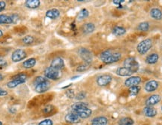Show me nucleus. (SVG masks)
<instances>
[{
    "instance_id": "nucleus-1",
    "label": "nucleus",
    "mask_w": 162,
    "mask_h": 125,
    "mask_svg": "<svg viewBox=\"0 0 162 125\" xmlns=\"http://www.w3.org/2000/svg\"><path fill=\"white\" fill-rule=\"evenodd\" d=\"M71 109H72V113H75L78 115L80 118H88L91 116L93 111L91 109H89V106L86 103L79 102L75 103L71 106Z\"/></svg>"
},
{
    "instance_id": "nucleus-2",
    "label": "nucleus",
    "mask_w": 162,
    "mask_h": 125,
    "mask_svg": "<svg viewBox=\"0 0 162 125\" xmlns=\"http://www.w3.org/2000/svg\"><path fill=\"white\" fill-rule=\"evenodd\" d=\"M122 58L121 53L113 49H106L100 55V59L105 64H113L119 62Z\"/></svg>"
},
{
    "instance_id": "nucleus-3",
    "label": "nucleus",
    "mask_w": 162,
    "mask_h": 125,
    "mask_svg": "<svg viewBox=\"0 0 162 125\" xmlns=\"http://www.w3.org/2000/svg\"><path fill=\"white\" fill-rule=\"evenodd\" d=\"M28 76L26 74V73H20L18 74L13 76L12 80L7 82L6 86L8 89H14L17 86L25 83L26 82Z\"/></svg>"
},
{
    "instance_id": "nucleus-4",
    "label": "nucleus",
    "mask_w": 162,
    "mask_h": 125,
    "mask_svg": "<svg viewBox=\"0 0 162 125\" xmlns=\"http://www.w3.org/2000/svg\"><path fill=\"white\" fill-rule=\"evenodd\" d=\"M45 76L47 79L52 80H58L62 77V73L60 70L53 68L52 67H47L44 71Z\"/></svg>"
},
{
    "instance_id": "nucleus-5",
    "label": "nucleus",
    "mask_w": 162,
    "mask_h": 125,
    "mask_svg": "<svg viewBox=\"0 0 162 125\" xmlns=\"http://www.w3.org/2000/svg\"><path fill=\"white\" fill-rule=\"evenodd\" d=\"M152 47V40L150 38H147L138 44L137 47V50L139 54L144 55L148 52Z\"/></svg>"
},
{
    "instance_id": "nucleus-6",
    "label": "nucleus",
    "mask_w": 162,
    "mask_h": 125,
    "mask_svg": "<svg viewBox=\"0 0 162 125\" xmlns=\"http://www.w3.org/2000/svg\"><path fill=\"white\" fill-rule=\"evenodd\" d=\"M77 53H78L79 56L85 62L86 65H89V64L92 63L93 56V53H91V51L89 49H86L85 47H80V48L78 49Z\"/></svg>"
},
{
    "instance_id": "nucleus-7",
    "label": "nucleus",
    "mask_w": 162,
    "mask_h": 125,
    "mask_svg": "<svg viewBox=\"0 0 162 125\" xmlns=\"http://www.w3.org/2000/svg\"><path fill=\"white\" fill-rule=\"evenodd\" d=\"M124 66L125 67L130 70L133 73L137 72L140 67L139 63L133 57H129V58H126L124 62Z\"/></svg>"
},
{
    "instance_id": "nucleus-8",
    "label": "nucleus",
    "mask_w": 162,
    "mask_h": 125,
    "mask_svg": "<svg viewBox=\"0 0 162 125\" xmlns=\"http://www.w3.org/2000/svg\"><path fill=\"white\" fill-rule=\"evenodd\" d=\"M27 56L26 52L23 49H17L14 50L12 54V60L13 62H19L23 61Z\"/></svg>"
},
{
    "instance_id": "nucleus-9",
    "label": "nucleus",
    "mask_w": 162,
    "mask_h": 125,
    "mask_svg": "<svg viewBox=\"0 0 162 125\" xmlns=\"http://www.w3.org/2000/svg\"><path fill=\"white\" fill-rule=\"evenodd\" d=\"M50 87V83L48 80L44 81V82H40V83L37 84L35 86V91L37 93L42 94L47 91Z\"/></svg>"
},
{
    "instance_id": "nucleus-10",
    "label": "nucleus",
    "mask_w": 162,
    "mask_h": 125,
    "mask_svg": "<svg viewBox=\"0 0 162 125\" xmlns=\"http://www.w3.org/2000/svg\"><path fill=\"white\" fill-rule=\"evenodd\" d=\"M111 81H112V76L109 74L101 75V76L98 77L96 80L97 84L99 86H101V87H104V86L109 85Z\"/></svg>"
},
{
    "instance_id": "nucleus-11",
    "label": "nucleus",
    "mask_w": 162,
    "mask_h": 125,
    "mask_svg": "<svg viewBox=\"0 0 162 125\" xmlns=\"http://www.w3.org/2000/svg\"><path fill=\"white\" fill-rule=\"evenodd\" d=\"M50 67L61 71L65 67V62L61 57H56V58H53L51 62Z\"/></svg>"
},
{
    "instance_id": "nucleus-12",
    "label": "nucleus",
    "mask_w": 162,
    "mask_h": 125,
    "mask_svg": "<svg viewBox=\"0 0 162 125\" xmlns=\"http://www.w3.org/2000/svg\"><path fill=\"white\" fill-rule=\"evenodd\" d=\"M141 82V78L140 76H131L125 81V86L127 87L138 86Z\"/></svg>"
},
{
    "instance_id": "nucleus-13",
    "label": "nucleus",
    "mask_w": 162,
    "mask_h": 125,
    "mask_svg": "<svg viewBox=\"0 0 162 125\" xmlns=\"http://www.w3.org/2000/svg\"><path fill=\"white\" fill-rule=\"evenodd\" d=\"M161 97L158 95H152L150 97H149L146 100V106H151L156 105L158 103L161 101Z\"/></svg>"
},
{
    "instance_id": "nucleus-14",
    "label": "nucleus",
    "mask_w": 162,
    "mask_h": 125,
    "mask_svg": "<svg viewBox=\"0 0 162 125\" xmlns=\"http://www.w3.org/2000/svg\"><path fill=\"white\" fill-rule=\"evenodd\" d=\"M65 120L66 122L69 123V124H76V123H78L80 121V118L75 113L71 112V113L66 115Z\"/></svg>"
},
{
    "instance_id": "nucleus-15",
    "label": "nucleus",
    "mask_w": 162,
    "mask_h": 125,
    "mask_svg": "<svg viewBox=\"0 0 162 125\" xmlns=\"http://www.w3.org/2000/svg\"><path fill=\"white\" fill-rule=\"evenodd\" d=\"M158 88V82L155 80H150L145 85V90L147 92H152Z\"/></svg>"
},
{
    "instance_id": "nucleus-16",
    "label": "nucleus",
    "mask_w": 162,
    "mask_h": 125,
    "mask_svg": "<svg viewBox=\"0 0 162 125\" xmlns=\"http://www.w3.org/2000/svg\"><path fill=\"white\" fill-rule=\"evenodd\" d=\"M108 119L105 116H98L94 118L91 121V125H107Z\"/></svg>"
},
{
    "instance_id": "nucleus-17",
    "label": "nucleus",
    "mask_w": 162,
    "mask_h": 125,
    "mask_svg": "<svg viewBox=\"0 0 162 125\" xmlns=\"http://www.w3.org/2000/svg\"><path fill=\"white\" fill-rule=\"evenodd\" d=\"M143 114H144L145 116L146 117L153 118L157 115L158 112L155 109L151 107V106H146V107L143 109Z\"/></svg>"
},
{
    "instance_id": "nucleus-18",
    "label": "nucleus",
    "mask_w": 162,
    "mask_h": 125,
    "mask_svg": "<svg viewBox=\"0 0 162 125\" xmlns=\"http://www.w3.org/2000/svg\"><path fill=\"white\" fill-rule=\"evenodd\" d=\"M60 16V12L56 8L50 9V10H48L47 12H46V16L50 18V19H52V20L57 19Z\"/></svg>"
},
{
    "instance_id": "nucleus-19",
    "label": "nucleus",
    "mask_w": 162,
    "mask_h": 125,
    "mask_svg": "<svg viewBox=\"0 0 162 125\" xmlns=\"http://www.w3.org/2000/svg\"><path fill=\"white\" fill-rule=\"evenodd\" d=\"M39 0H27L25 2V6L29 9H36L40 6Z\"/></svg>"
},
{
    "instance_id": "nucleus-20",
    "label": "nucleus",
    "mask_w": 162,
    "mask_h": 125,
    "mask_svg": "<svg viewBox=\"0 0 162 125\" xmlns=\"http://www.w3.org/2000/svg\"><path fill=\"white\" fill-rule=\"evenodd\" d=\"M117 74L119 76H130L133 74V73L126 67H119L117 70Z\"/></svg>"
},
{
    "instance_id": "nucleus-21",
    "label": "nucleus",
    "mask_w": 162,
    "mask_h": 125,
    "mask_svg": "<svg viewBox=\"0 0 162 125\" xmlns=\"http://www.w3.org/2000/svg\"><path fill=\"white\" fill-rule=\"evenodd\" d=\"M14 23L12 14L7 15V14H0V24H12Z\"/></svg>"
},
{
    "instance_id": "nucleus-22",
    "label": "nucleus",
    "mask_w": 162,
    "mask_h": 125,
    "mask_svg": "<svg viewBox=\"0 0 162 125\" xmlns=\"http://www.w3.org/2000/svg\"><path fill=\"white\" fill-rule=\"evenodd\" d=\"M159 59V56L157 53H152V54L149 55L146 58V62L149 65H155L158 62Z\"/></svg>"
},
{
    "instance_id": "nucleus-23",
    "label": "nucleus",
    "mask_w": 162,
    "mask_h": 125,
    "mask_svg": "<svg viewBox=\"0 0 162 125\" xmlns=\"http://www.w3.org/2000/svg\"><path fill=\"white\" fill-rule=\"evenodd\" d=\"M36 65V59L35 58H30L23 62V67L25 69H31Z\"/></svg>"
},
{
    "instance_id": "nucleus-24",
    "label": "nucleus",
    "mask_w": 162,
    "mask_h": 125,
    "mask_svg": "<svg viewBox=\"0 0 162 125\" xmlns=\"http://www.w3.org/2000/svg\"><path fill=\"white\" fill-rule=\"evenodd\" d=\"M150 15L155 20H160L162 19V12L159 8H152L150 11Z\"/></svg>"
},
{
    "instance_id": "nucleus-25",
    "label": "nucleus",
    "mask_w": 162,
    "mask_h": 125,
    "mask_svg": "<svg viewBox=\"0 0 162 125\" xmlns=\"http://www.w3.org/2000/svg\"><path fill=\"white\" fill-rule=\"evenodd\" d=\"M95 29V25L93 23H87L83 25V31L84 33L89 34V33L93 32Z\"/></svg>"
},
{
    "instance_id": "nucleus-26",
    "label": "nucleus",
    "mask_w": 162,
    "mask_h": 125,
    "mask_svg": "<svg viewBox=\"0 0 162 125\" xmlns=\"http://www.w3.org/2000/svg\"><path fill=\"white\" fill-rule=\"evenodd\" d=\"M118 124L119 125H134V121L129 117H124L118 121Z\"/></svg>"
},
{
    "instance_id": "nucleus-27",
    "label": "nucleus",
    "mask_w": 162,
    "mask_h": 125,
    "mask_svg": "<svg viewBox=\"0 0 162 125\" xmlns=\"http://www.w3.org/2000/svg\"><path fill=\"white\" fill-rule=\"evenodd\" d=\"M126 29H125L124 27L119 26V25L115 26L113 29V33L117 36L123 35L124 34H126Z\"/></svg>"
},
{
    "instance_id": "nucleus-28",
    "label": "nucleus",
    "mask_w": 162,
    "mask_h": 125,
    "mask_svg": "<svg viewBox=\"0 0 162 125\" xmlns=\"http://www.w3.org/2000/svg\"><path fill=\"white\" fill-rule=\"evenodd\" d=\"M89 15V12L87 10V9L83 8L80 11V12L78 13L77 14V20H84L86 18H87Z\"/></svg>"
},
{
    "instance_id": "nucleus-29",
    "label": "nucleus",
    "mask_w": 162,
    "mask_h": 125,
    "mask_svg": "<svg viewBox=\"0 0 162 125\" xmlns=\"http://www.w3.org/2000/svg\"><path fill=\"white\" fill-rule=\"evenodd\" d=\"M55 111V107L52 105H47L42 109V113L45 115H51Z\"/></svg>"
},
{
    "instance_id": "nucleus-30",
    "label": "nucleus",
    "mask_w": 162,
    "mask_h": 125,
    "mask_svg": "<svg viewBox=\"0 0 162 125\" xmlns=\"http://www.w3.org/2000/svg\"><path fill=\"white\" fill-rule=\"evenodd\" d=\"M140 91H141V87L138 86H132V87L129 88V90H128V92H129L130 96L134 97L137 95L139 94Z\"/></svg>"
},
{
    "instance_id": "nucleus-31",
    "label": "nucleus",
    "mask_w": 162,
    "mask_h": 125,
    "mask_svg": "<svg viewBox=\"0 0 162 125\" xmlns=\"http://www.w3.org/2000/svg\"><path fill=\"white\" fill-rule=\"evenodd\" d=\"M22 41H23V44L26 45H30L34 43L35 41V38L32 35H26L25 37H23V39H22Z\"/></svg>"
},
{
    "instance_id": "nucleus-32",
    "label": "nucleus",
    "mask_w": 162,
    "mask_h": 125,
    "mask_svg": "<svg viewBox=\"0 0 162 125\" xmlns=\"http://www.w3.org/2000/svg\"><path fill=\"white\" fill-rule=\"evenodd\" d=\"M138 30L141 31V32H147L150 29V24L147 22H143V23H140L137 27Z\"/></svg>"
},
{
    "instance_id": "nucleus-33",
    "label": "nucleus",
    "mask_w": 162,
    "mask_h": 125,
    "mask_svg": "<svg viewBox=\"0 0 162 125\" xmlns=\"http://www.w3.org/2000/svg\"><path fill=\"white\" fill-rule=\"evenodd\" d=\"M46 80H47L46 77H44V76H37V77H36V78H35L34 86H36L38 83H40V82H44V81H46Z\"/></svg>"
},
{
    "instance_id": "nucleus-34",
    "label": "nucleus",
    "mask_w": 162,
    "mask_h": 125,
    "mask_svg": "<svg viewBox=\"0 0 162 125\" xmlns=\"http://www.w3.org/2000/svg\"><path fill=\"white\" fill-rule=\"evenodd\" d=\"M38 125H53V121L50 119H45L40 121Z\"/></svg>"
},
{
    "instance_id": "nucleus-35",
    "label": "nucleus",
    "mask_w": 162,
    "mask_h": 125,
    "mask_svg": "<svg viewBox=\"0 0 162 125\" xmlns=\"http://www.w3.org/2000/svg\"><path fill=\"white\" fill-rule=\"evenodd\" d=\"M86 96V94L84 92V91H80V92L77 94L75 97H76V99H77V100H83V99L85 98Z\"/></svg>"
},
{
    "instance_id": "nucleus-36",
    "label": "nucleus",
    "mask_w": 162,
    "mask_h": 125,
    "mask_svg": "<svg viewBox=\"0 0 162 125\" xmlns=\"http://www.w3.org/2000/svg\"><path fill=\"white\" fill-rule=\"evenodd\" d=\"M88 69V65H82L77 67V72H83V71H85Z\"/></svg>"
},
{
    "instance_id": "nucleus-37",
    "label": "nucleus",
    "mask_w": 162,
    "mask_h": 125,
    "mask_svg": "<svg viewBox=\"0 0 162 125\" xmlns=\"http://www.w3.org/2000/svg\"><path fill=\"white\" fill-rule=\"evenodd\" d=\"M66 95H67V97H69L70 99H72L74 97H75V94L73 90H68L67 92H66Z\"/></svg>"
},
{
    "instance_id": "nucleus-38",
    "label": "nucleus",
    "mask_w": 162,
    "mask_h": 125,
    "mask_svg": "<svg viewBox=\"0 0 162 125\" xmlns=\"http://www.w3.org/2000/svg\"><path fill=\"white\" fill-rule=\"evenodd\" d=\"M8 92L6 91V90L3 89V88L0 87V97H5L6 95H8Z\"/></svg>"
},
{
    "instance_id": "nucleus-39",
    "label": "nucleus",
    "mask_w": 162,
    "mask_h": 125,
    "mask_svg": "<svg viewBox=\"0 0 162 125\" xmlns=\"http://www.w3.org/2000/svg\"><path fill=\"white\" fill-rule=\"evenodd\" d=\"M6 8V2L5 1H0V12L4 11Z\"/></svg>"
},
{
    "instance_id": "nucleus-40",
    "label": "nucleus",
    "mask_w": 162,
    "mask_h": 125,
    "mask_svg": "<svg viewBox=\"0 0 162 125\" xmlns=\"http://www.w3.org/2000/svg\"><path fill=\"white\" fill-rule=\"evenodd\" d=\"M7 65H8V63H7L6 61L4 59H0V69L6 67Z\"/></svg>"
},
{
    "instance_id": "nucleus-41",
    "label": "nucleus",
    "mask_w": 162,
    "mask_h": 125,
    "mask_svg": "<svg viewBox=\"0 0 162 125\" xmlns=\"http://www.w3.org/2000/svg\"><path fill=\"white\" fill-rule=\"evenodd\" d=\"M124 2V0H114V1H113V2L116 5H121Z\"/></svg>"
},
{
    "instance_id": "nucleus-42",
    "label": "nucleus",
    "mask_w": 162,
    "mask_h": 125,
    "mask_svg": "<svg viewBox=\"0 0 162 125\" xmlns=\"http://www.w3.org/2000/svg\"><path fill=\"white\" fill-rule=\"evenodd\" d=\"M4 78H5V76H3V75L2 74V73H0V82H1V81H2L3 80H4Z\"/></svg>"
},
{
    "instance_id": "nucleus-43",
    "label": "nucleus",
    "mask_w": 162,
    "mask_h": 125,
    "mask_svg": "<svg viewBox=\"0 0 162 125\" xmlns=\"http://www.w3.org/2000/svg\"><path fill=\"white\" fill-rule=\"evenodd\" d=\"M2 36H3V32L0 29V38H2Z\"/></svg>"
},
{
    "instance_id": "nucleus-44",
    "label": "nucleus",
    "mask_w": 162,
    "mask_h": 125,
    "mask_svg": "<svg viewBox=\"0 0 162 125\" xmlns=\"http://www.w3.org/2000/svg\"><path fill=\"white\" fill-rule=\"evenodd\" d=\"M78 77H80L79 76H74V77H73L72 79H71V80H74V79H77V78H78Z\"/></svg>"
},
{
    "instance_id": "nucleus-45",
    "label": "nucleus",
    "mask_w": 162,
    "mask_h": 125,
    "mask_svg": "<svg viewBox=\"0 0 162 125\" xmlns=\"http://www.w3.org/2000/svg\"><path fill=\"white\" fill-rule=\"evenodd\" d=\"M0 125H3V124H2V121H0Z\"/></svg>"
},
{
    "instance_id": "nucleus-46",
    "label": "nucleus",
    "mask_w": 162,
    "mask_h": 125,
    "mask_svg": "<svg viewBox=\"0 0 162 125\" xmlns=\"http://www.w3.org/2000/svg\"><path fill=\"white\" fill-rule=\"evenodd\" d=\"M161 110H162V106H161Z\"/></svg>"
}]
</instances>
